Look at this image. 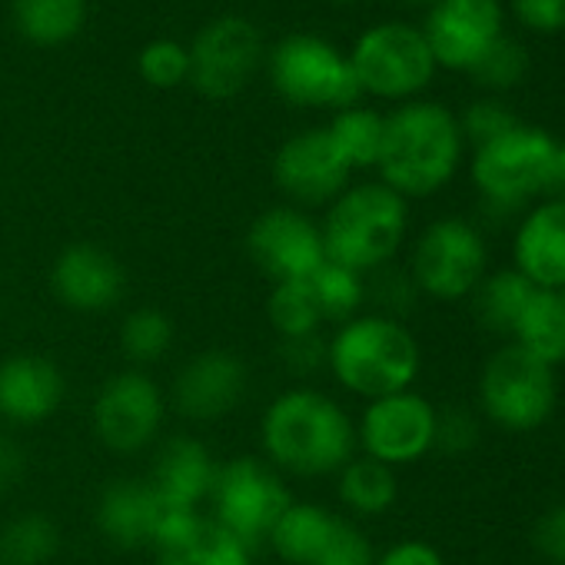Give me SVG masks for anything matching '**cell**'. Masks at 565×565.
<instances>
[{
  "label": "cell",
  "mask_w": 565,
  "mask_h": 565,
  "mask_svg": "<svg viewBox=\"0 0 565 565\" xmlns=\"http://www.w3.org/2000/svg\"><path fill=\"white\" fill-rule=\"evenodd\" d=\"M259 443L276 472L303 479L337 476L356 456V423L333 396L294 386L266 406Z\"/></svg>",
  "instance_id": "6da1fadb"
},
{
  "label": "cell",
  "mask_w": 565,
  "mask_h": 565,
  "mask_svg": "<svg viewBox=\"0 0 565 565\" xmlns=\"http://www.w3.org/2000/svg\"><path fill=\"white\" fill-rule=\"evenodd\" d=\"M466 157L459 117L436 100H409L386 114L380 183L403 200H426L446 190Z\"/></svg>",
  "instance_id": "7a4b0ae2"
},
{
  "label": "cell",
  "mask_w": 565,
  "mask_h": 565,
  "mask_svg": "<svg viewBox=\"0 0 565 565\" xmlns=\"http://www.w3.org/2000/svg\"><path fill=\"white\" fill-rule=\"evenodd\" d=\"M423 350L413 330L380 313L353 317L350 323L337 327L330 340L327 370L347 393L366 403L413 390Z\"/></svg>",
  "instance_id": "3957f363"
},
{
  "label": "cell",
  "mask_w": 565,
  "mask_h": 565,
  "mask_svg": "<svg viewBox=\"0 0 565 565\" xmlns=\"http://www.w3.org/2000/svg\"><path fill=\"white\" fill-rule=\"evenodd\" d=\"M320 233L327 259L370 276L396 263L409 233V200L380 180L353 183L327 206Z\"/></svg>",
  "instance_id": "277c9868"
},
{
  "label": "cell",
  "mask_w": 565,
  "mask_h": 565,
  "mask_svg": "<svg viewBox=\"0 0 565 565\" xmlns=\"http://www.w3.org/2000/svg\"><path fill=\"white\" fill-rule=\"evenodd\" d=\"M558 140L532 124H515L509 134L472 150L469 177L479 190L482 210L505 220L525 210L535 196H545L552 157Z\"/></svg>",
  "instance_id": "5b68a950"
},
{
  "label": "cell",
  "mask_w": 565,
  "mask_h": 565,
  "mask_svg": "<svg viewBox=\"0 0 565 565\" xmlns=\"http://www.w3.org/2000/svg\"><path fill=\"white\" fill-rule=\"evenodd\" d=\"M273 90L303 110H347L363 104L350 57L320 34H290L269 51Z\"/></svg>",
  "instance_id": "8992f818"
},
{
  "label": "cell",
  "mask_w": 565,
  "mask_h": 565,
  "mask_svg": "<svg viewBox=\"0 0 565 565\" xmlns=\"http://www.w3.org/2000/svg\"><path fill=\"white\" fill-rule=\"evenodd\" d=\"M406 269L419 297L436 303H462L489 273L486 233L466 216H439L416 236Z\"/></svg>",
  "instance_id": "52a82bcc"
},
{
  "label": "cell",
  "mask_w": 565,
  "mask_h": 565,
  "mask_svg": "<svg viewBox=\"0 0 565 565\" xmlns=\"http://www.w3.org/2000/svg\"><path fill=\"white\" fill-rule=\"evenodd\" d=\"M347 57L363 97H380L390 104L419 100V94L433 84L439 71L423 31L406 21L366 28Z\"/></svg>",
  "instance_id": "ba28073f"
},
{
  "label": "cell",
  "mask_w": 565,
  "mask_h": 565,
  "mask_svg": "<svg viewBox=\"0 0 565 565\" xmlns=\"http://www.w3.org/2000/svg\"><path fill=\"white\" fill-rule=\"evenodd\" d=\"M555 370L525 350L502 343L479 373V409L502 433H535L555 413Z\"/></svg>",
  "instance_id": "9c48e42d"
},
{
  "label": "cell",
  "mask_w": 565,
  "mask_h": 565,
  "mask_svg": "<svg viewBox=\"0 0 565 565\" xmlns=\"http://www.w3.org/2000/svg\"><path fill=\"white\" fill-rule=\"evenodd\" d=\"M210 505L213 519L253 552L266 545L276 519L294 505V492L266 459L239 456L233 462H220Z\"/></svg>",
  "instance_id": "30bf717a"
},
{
  "label": "cell",
  "mask_w": 565,
  "mask_h": 565,
  "mask_svg": "<svg viewBox=\"0 0 565 565\" xmlns=\"http://www.w3.org/2000/svg\"><path fill=\"white\" fill-rule=\"evenodd\" d=\"M190 51V84L206 100L239 97L263 67V34L249 18L220 14L200 28Z\"/></svg>",
  "instance_id": "8fae6325"
},
{
  "label": "cell",
  "mask_w": 565,
  "mask_h": 565,
  "mask_svg": "<svg viewBox=\"0 0 565 565\" xmlns=\"http://www.w3.org/2000/svg\"><path fill=\"white\" fill-rule=\"evenodd\" d=\"M436 419L439 409L416 390L370 399L356 423V449L390 469L413 466L436 449Z\"/></svg>",
  "instance_id": "7c38bea8"
},
{
  "label": "cell",
  "mask_w": 565,
  "mask_h": 565,
  "mask_svg": "<svg viewBox=\"0 0 565 565\" xmlns=\"http://www.w3.org/2000/svg\"><path fill=\"white\" fill-rule=\"evenodd\" d=\"M167 416L163 390L143 370H124L110 376L94 399V433L104 449L117 456H137L160 439Z\"/></svg>",
  "instance_id": "4fadbf2b"
},
{
  "label": "cell",
  "mask_w": 565,
  "mask_h": 565,
  "mask_svg": "<svg viewBox=\"0 0 565 565\" xmlns=\"http://www.w3.org/2000/svg\"><path fill=\"white\" fill-rule=\"evenodd\" d=\"M423 38L436 57V67L472 74V67L505 38L502 0H433Z\"/></svg>",
  "instance_id": "5bb4252c"
},
{
  "label": "cell",
  "mask_w": 565,
  "mask_h": 565,
  "mask_svg": "<svg viewBox=\"0 0 565 565\" xmlns=\"http://www.w3.org/2000/svg\"><path fill=\"white\" fill-rule=\"evenodd\" d=\"M246 253L269 282L310 276L327 259L320 223L290 203L269 206L249 223Z\"/></svg>",
  "instance_id": "9a60e30c"
},
{
  "label": "cell",
  "mask_w": 565,
  "mask_h": 565,
  "mask_svg": "<svg viewBox=\"0 0 565 565\" xmlns=\"http://www.w3.org/2000/svg\"><path fill=\"white\" fill-rule=\"evenodd\" d=\"M353 170L333 147L327 127H310L282 140L273 157V180L297 210L330 206L347 186Z\"/></svg>",
  "instance_id": "2e32d148"
},
{
  "label": "cell",
  "mask_w": 565,
  "mask_h": 565,
  "mask_svg": "<svg viewBox=\"0 0 565 565\" xmlns=\"http://www.w3.org/2000/svg\"><path fill=\"white\" fill-rule=\"evenodd\" d=\"M51 290L74 313H107L127 294V269L97 243H71L51 266Z\"/></svg>",
  "instance_id": "e0dca14e"
},
{
  "label": "cell",
  "mask_w": 565,
  "mask_h": 565,
  "mask_svg": "<svg viewBox=\"0 0 565 565\" xmlns=\"http://www.w3.org/2000/svg\"><path fill=\"white\" fill-rule=\"evenodd\" d=\"M249 390V370L226 350H203L186 360L173 380L170 399L180 416L193 423H213L230 416Z\"/></svg>",
  "instance_id": "ac0fdd59"
},
{
  "label": "cell",
  "mask_w": 565,
  "mask_h": 565,
  "mask_svg": "<svg viewBox=\"0 0 565 565\" xmlns=\"http://www.w3.org/2000/svg\"><path fill=\"white\" fill-rule=\"evenodd\" d=\"M190 512H173L147 479H114L97 499V529L117 548H153L170 522Z\"/></svg>",
  "instance_id": "d6986e66"
},
{
  "label": "cell",
  "mask_w": 565,
  "mask_h": 565,
  "mask_svg": "<svg viewBox=\"0 0 565 565\" xmlns=\"http://www.w3.org/2000/svg\"><path fill=\"white\" fill-rule=\"evenodd\" d=\"M512 269L532 287L565 294V203L542 200L529 206L512 236Z\"/></svg>",
  "instance_id": "ffe728a7"
},
{
  "label": "cell",
  "mask_w": 565,
  "mask_h": 565,
  "mask_svg": "<svg viewBox=\"0 0 565 565\" xmlns=\"http://www.w3.org/2000/svg\"><path fill=\"white\" fill-rule=\"evenodd\" d=\"M67 396V380L57 363L18 353L0 363V419L11 426L47 423Z\"/></svg>",
  "instance_id": "44dd1931"
},
{
  "label": "cell",
  "mask_w": 565,
  "mask_h": 565,
  "mask_svg": "<svg viewBox=\"0 0 565 565\" xmlns=\"http://www.w3.org/2000/svg\"><path fill=\"white\" fill-rule=\"evenodd\" d=\"M220 462L213 452L193 436H170L160 443L147 482L173 512H200L210 502Z\"/></svg>",
  "instance_id": "7402d4cb"
},
{
  "label": "cell",
  "mask_w": 565,
  "mask_h": 565,
  "mask_svg": "<svg viewBox=\"0 0 565 565\" xmlns=\"http://www.w3.org/2000/svg\"><path fill=\"white\" fill-rule=\"evenodd\" d=\"M157 565H253V552L213 515L190 512L167 525L153 545Z\"/></svg>",
  "instance_id": "603a6c76"
},
{
  "label": "cell",
  "mask_w": 565,
  "mask_h": 565,
  "mask_svg": "<svg viewBox=\"0 0 565 565\" xmlns=\"http://www.w3.org/2000/svg\"><path fill=\"white\" fill-rule=\"evenodd\" d=\"M340 515L323 509L320 502H297L282 512L266 539L273 555L287 565H317Z\"/></svg>",
  "instance_id": "cb8c5ba5"
},
{
  "label": "cell",
  "mask_w": 565,
  "mask_h": 565,
  "mask_svg": "<svg viewBox=\"0 0 565 565\" xmlns=\"http://www.w3.org/2000/svg\"><path fill=\"white\" fill-rule=\"evenodd\" d=\"M535 290L539 287H532V282L519 269H512V266L486 273L482 282L476 287V294L469 297L476 323L489 337H499V340L509 343V337H512V330H515V323H519V317L529 307Z\"/></svg>",
  "instance_id": "d4e9b609"
},
{
  "label": "cell",
  "mask_w": 565,
  "mask_h": 565,
  "mask_svg": "<svg viewBox=\"0 0 565 565\" xmlns=\"http://www.w3.org/2000/svg\"><path fill=\"white\" fill-rule=\"evenodd\" d=\"M509 343L525 350L529 356H535L539 363L552 370L562 366L565 363V297L552 290H535Z\"/></svg>",
  "instance_id": "484cf974"
},
{
  "label": "cell",
  "mask_w": 565,
  "mask_h": 565,
  "mask_svg": "<svg viewBox=\"0 0 565 565\" xmlns=\"http://www.w3.org/2000/svg\"><path fill=\"white\" fill-rule=\"evenodd\" d=\"M337 495H340L343 509L353 515H363V519L386 515L399 499L396 469H390L370 456H353L337 472Z\"/></svg>",
  "instance_id": "4316f807"
},
{
  "label": "cell",
  "mask_w": 565,
  "mask_h": 565,
  "mask_svg": "<svg viewBox=\"0 0 565 565\" xmlns=\"http://www.w3.org/2000/svg\"><path fill=\"white\" fill-rule=\"evenodd\" d=\"M87 24V0H14L18 34L44 51L71 44Z\"/></svg>",
  "instance_id": "83f0119b"
},
{
  "label": "cell",
  "mask_w": 565,
  "mask_h": 565,
  "mask_svg": "<svg viewBox=\"0 0 565 565\" xmlns=\"http://www.w3.org/2000/svg\"><path fill=\"white\" fill-rule=\"evenodd\" d=\"M327 134L350 170H370L376 167L380 150H383L386 114H380L376 107L356 104V107L337 110L333 120L327 124Z\"/></svg>",
  "instance_id": "f1b7e54d"
},
{
  "label": "cell",
  "mask_w": 565,
  "mask_h": 565,
  "mask_svg": "<svg viewBox=\"0 0 565 565\" xmlns=\"http://www.w3.org/2000/svg\"><path fill=\"white\" fill-rule=\"evenodd\" d=\"M307 287L313 294V303L323 317V327H343L353 317L363 313L366 303V279L333 259H323L310 276Z\"/></svg>",
  "instance_id": "f546056e"
},
{
  "label": "cell",
  "mask_w": 565,
  "mask_h": 565,
  "mask_svg": "<svg viewBox=\"0 0 565 565\" xmlns=\"http://www.w3.org/2000/svg\"><path fill=\"white\" fill-rule=\"evenodd\" d=\"M61 552V525L44 512L14 515L0 529V562L4 565H47Z\"/></svg>",
  "instance_id": "4dcf8cb0"
},
{
  "label": "cell",
  "mask_w": 565,
  "mask_h": 565,
  "mask_svg": "<svg viewBox=\"0 0 565 565\" xmlns=\"http://www.w3.org/2000/svg\"><path fill=\"white\" fill-rule=\"evenodd\" d=\"M266 317H269V327L279 333V340L313 337L327 330L313 303V294L307 287V276L290 279V282H273V294L266 300Z\"/></svg>",
  "instance_id": "1f68e13d"
},
{
  "label": "cell",
  "mask_w": 565,
  "mask_h": 565,
  "mask_svg": "<svg viewBox=\"0 0 565 565\" xmlns=\"http://www.w3.org/2000/svg\"><path fill=\"white\" fill-rule=\"evenodd\" d=\"M173 347V320L157 307H140L120 323V350L134 366L160 363Z\"/></svg>",
  "instance_id": "d6a6232c"
},
{
  "label": "cell",
  "mask_w": 565,
  "mask_h": 565,
  "mask_svg": "<svg viewBox=\"0 0 565 565\" xmlns=\"http://www.w3.org/2000/svg\"><path fill=\"white\" fill-rule=\"evenodd\" d=\"M363 279H366V300H373V307H376L380 317H390V320L406 323V317L423 300L406 266L390 263V266H380L376 273H370Z\"/></svg>",
  "instance_id": "836d02e7"
},
{
  "label": "cell",
  "mask_w": 565,
  "mask_h": 565,
  "mask_svg": "<svg viewBox=\"0 0 565 565\" xmlns=\"http://www.w3.org/2000/svg\"><path fill=\"white\" fill-rule=\"evenodd\" d=\"M529 51L515 41V38H502V41H495L492 44V51L472 67V81L482 87V90H489L492 97L495 94H505V90H515L525 77H529Z\"/></svg>",
  "instance_id": "e575fe53"
},
{
  "label": "cell",
  "mask_w": 565,
  "mask_h": 565,
  "mask_svg": "<svg viewBox=\"0 0 565 565\" xmlns=\"http://www.w3.org/2000/svg\"><path fill=\"white\" fill-rule=\"evenodd\" d=\"M137 74L157 90H173L180 84H190L186 44H180L173 38H157V41L143 44V51L137 54Z\"/></svg>",
  "instance_id": "d590c367"
},
{
  "label": "cell",
  "mask_w": 565,
  "mask_h": 565,
  "mask_svg": "<svg viewBox=\"0 0 565 565\" xmlns=\"http://www.w3.org/2000/svg\"><path fill=\"white\" fill-rule=\"evenodd\" d=\"M515 124H522L515 117V110L509 104H502L499 97H482V100H472L462 114H459V130H462V140L466 147H482L502 134H509Z\"/></svg>",
  "instance_id": "8d00e7d4"
},
{
  "label": "cell",
  "mask_w": 565,
  "mask_h": 565,
  "mask_svg": "<svg viewBox=\"0 0 565 565\" xmlns=\"http://www.w3.org/2000/svg\"><path fill=\"white\" fill-rule=\"evenodd\" d=\"M479 419L476 413L469 409H443L439 419H436V449L433 452H443V456H466L479 446Z\"/></svg>",
  "instance_id": "74e56055"
},
{
  "label": "cell",
  "mask_w": 565,
  "mask_h": 565,
  "mask_svg": "<svg viewBox=\"0 0 565 565\" xmlns=\"http://www.w3.org/2000/svg\"><path fill=\"white\" fill-rule=\"evenodd\" d=\"M373 562H376V552L366 532L356 522L340 519L317 565H373Z\"/></svg>",
  "instance_id": "f35d334b"
},
{
  "label": "cell",
  "mask_w": 565,
  "mask_h": 565,
  "mask_svg": "<svg viewBox=\"0 0 565 565\" xmlns=\"http://www.w3.org/2000/svg\"><path fill=\"white\" fill-rule=\"evenodd\" d=\"M327 356H330V340L323 333L279 340V360L294 376H317L320 370H327Z\"/></svg>",
  "instance_id": "ab89813d"
},
{
  "label": "cell",
  "mask_w": 565,
  "mask_h": 565,
  "mask_svg": "<svg viewBox=\"0 0 565 565\" xmlns=\"http://www.w3.org/2000/svg\"><path fill=\"white\" fill-rule=\"evenodd\" d=\"M509 11L532 34L565 31V0H509Z\"/></svg>",
  "instance_id": "60d3db41"
},
{
  "label": "cell",
  "mask_w": 565,
  "mask_h": 565,
  "mask_svg": "<svg viewBox=\"0 0 565 565\" xmlns=\"http://www.w3.org/2000/svg\"><path fill=\"white\" fill-rule=\"evenodd\" d=\"M532 545L552 565H565V502H558L539 515V522L532 529Z\"/></svg>",
  "instance_id": "b9f144b4"
},
{
  "label": "cell",
  "mask_w": 565,
  "mask_h": 565,
  "mask_svg": "<svg viewBox=\"0 0 565 565\" xmlns=\"http://www.w3.org/2000/svg\"><path fill=\"white\" fill-rule=\"evenodd\" d=\"M373 565H446L443 552L423 539H403L376 555Z\"/></svg>",
  "instance_id": "7bdbcfd3"
},
{
  "label": "cell",
  "mask_w": 565,
  "mask_h": 565,
  "mask_svg": "<svg viewBox=\"0 0 565 565\" xmlns=\"http://www.w3.org/2000/svg\"><path fill=\"white\" fill-rule=\"evenodd\" d=\"M28 476V452L11 429L0 426V492H11Z\"/></svg>",
  "instance_id": "ee69618b"
},
{
  "label": "cell",
  "mask_w": 565,
  "mask_h": 565,
  "mask_svg": "<svg viewBox=\"0 0 565 565\" xmlns=\"http://www.w3.org/2000/svg\"><path fill=\"white\" fill-rule=\"evenodd\" d=\"M542 200H562L565 203V140H558L555 157H552V170H548V183H545V196Z\"/></svg>",
  "instance_id": "f6af8a7d"
},
{
  "label": "cell",
  "mask_w": 565,
  "mask_h": 565,
  "mask_svg": "<svg viewBox=\"0 0 565 565\" xmlns=\"http://www.w3.org/2000/svg\"><path fill=\"white\" fill-rule=\"evenodd\" d=\"M403 4H426V8H429V4H433V0H403Z\"/></svg>",
  "instance_id": "bcb514c9"
},
{
  "label": "cell",
  "mask_w": 565,
  "mask_h": 565,
  "mask_svg": "<svg viewBox=\"0 0 565 565\" xmlns=\"http://www.w3.org/2000/svg\"><path fill=\"white\" fill-rule=\"evenodd\" d=\"M337 4H356V0H337Z\"/></svg>",
  "instance_id": "7dc6e473"
},
{
  "label": "cell",
  "mask_w": 565,
  "mask_h": 565,
  "mask_svg": "<svg viewBox=\"0 0 565 565\" xmlns=\"http://www.w3.org/2000/svg\"><path fill=\"white\" fill-rule=\"evenodd\" d=\"M0 565H4V562H0Z\"/></svg>",
  "instance_id": "c3c4849f"
},
{
  "label": "cell",
  "mask_w": 565,
  "mask_h": 565,
  "mask_svg": "<svg viewBox=\"0 0 565 565\" xmlns=\"http://www.w3.org/2000/svg\"><path fill=\"white\" fill-rule=\"evenodd\" d=\"M562 297H565V294H562Z\"/></svg>",
  "instance_id": "681fc988"
}]
</instances>
